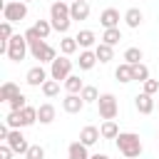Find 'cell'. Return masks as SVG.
<instances>
[{
	"mask_svg": "<svg viewBox=\"0 0 159 159\" xmlns=\"http://www.w3.org/2000/svg\"><path fill=\"white\" fill-rule=\"evenodd\" d=\"M114 144H117V149H119L127 159H134V157L142 154V139H139V134H134V132H119V137L114 139Z\"/></svg>",
	"mask_w": 159,
	"mask_h": 159,
	"instance_id": "2",
	"label": "cell"
},
{
	"mask_svg": "<svg viewBox=\"0 0 159 159\" xmlns=\"http://www.w3.org/2000/svg\"><path fill=\"white\" fill-rule=\"evenodd\" d=\"M32 27L40 32V37H42V40H47V35L52 32V22H50V20H37Z\"/></svg>",
	"mask_w": 159,
	"mask_h": 159,
	"instance_id": "33",
	"label": "cell"
},
{
	"mask_svg": "<svg viewBox=\"0 0 159 159\" xmlns=\"http://www.w3.org/2000/svg\"><path fill=\"white\" fill-rule=\"evenodd\" d=\"M99 137H102V134H99V129H97V127H92V124H87V127L80 132V142H82L84 147L97 144V142H99Z\"/></svg>",
	"mask_w": 159,
	"mask_h": 159,
	"instance_id": "15",
	"label": "cell"
},
{
	"mask_svg": "<svg viewBox=\"0 0 159 159\" xmlns=\"http://www.w3.org/2000/svg\"><path fill=\"white\" fill-rule=\"evenodd\" d=\"M97 107H99V117H102L104 122L114 119V117H117V112H119L117 97H114L112 92H104V94H99V99H97Z\"/></svg>",
	"mask_w": 159,
	"mask_h": 159,
	"instance_id": "4",
	"label": "cell"
},
{
	"mask_svg": "<svg viewBox=\"0 0 159 159\" xmlns=\"http://www.w3.org/2000/svg\"><path fill=\"white\" fill-rule=\"evenodd\" d=\"M99 25H102L104 30L119 27V10H114V7H107V10H102V15H99Z\"/></svg>",
	"mask_w": 159,
	"mask_h": 159,
	"instance_id": "13",
	"label": "cell"
},
{
	"mask_svg": "<svg viewBox=\"0 0 159 159\" xmlns=\"http://www.w3.org/2000/svg\"><path fill=\"white\" fill-rule=\"evenodd\" d=\"M70 75H72V60H70V57L60 55L55 62H50V80H57V82L62 80V82H65Z\"/></svg>",
	"mask_w": 159,
	"mask_h": 159,
	"instance_id": "5",
	"label": "cell"
},
{
	"mask_svg": "<svg viewBox=\"0 0 159 159\" xmlns=\"http://www.w3.org/2000/svg\"><path fill=\"white\" fill-rule=\"evenodd\" d=\"M89 159H109V157H107V154H92Z\"/></svg>",
	"mask_w": 159,
	"mask_h": 159,
	"instance_id": "41",
	"label": "cell"
},
{
	"mask_svg": "<svg viewBox=\"0 0 159 159\" xmlns=\"http://www.w3.org/2000/svg\"><path fill=\"white\" fill-rule=\"evenodd\" d=\"M62 109H65L67 114H80V112L84 109V99H82L80 94H67V97L62 99Z\"/></svg>",
	"mask_w": 159,
	"mask_h": 159,
	"instance_id": "12",
	"label": "cell"
},
{
	"mask_svg": "<svg viewBox=\"0 0 159 159\" xmlns=\"http://www.w3.org/2000/svg\"><path fill=\"white\" fill-rule=\"evenodd\" d=\"M12 154H15V152H12L7 144H0V159H12Z\"/></svg>",
	"mask_w": 159,
	"mask_h": 159,
	"instance_id": "39",
	"label": "cell"
},
{
	"mask_svg": "<svg viewBox=\"0 0 159 159\" xmlns=\"http://www.w3.org/2000/svg\"><path fill=\"white\" fill-rule=\"evenodd\" d=\"M62 84H65L67 94H80V92L84 89V82L80 80V75H70V77H67V80H65Z\"/></svg>",
	"mask_w": 159,
	"mask_h": 159,
	"instance_id": "20",
	"label": "cell"
},
{
	"mask_svg": "<svg viewBox=\"0 0 159 159\" xmlns=\"http://www.w3.org/2000/svg\"><path fill=\"white\" fill-rule=\"evenodd\" d=\"M94 55H97V60H99V62H109V60L114 57V47H112V45H104V42H97Z\"/></svg>",
	"mask_w": 159,
	"mask_h": 159,
	"instance_id": "23",
	"label": "cell"
},
{
	"mask_svg": "<svg viewBox=\"0 0 159 159\" xmlns=\"http://www.w3.org/2000/svg\"><path fill=\"white\" fill-rule=\"evenodd\" d=\"M7 104H10V112H22V109L27 107V97L20 92V94H15V97H12Z\"/></svg>",
	"mask_w": 159,
	"mask_h": 159,
	"instance_id": "31",
	"label": "cell"
},
{
	"mask_svg": "<svg viewBox=\"0 0 159 159\" xmlns=\"http://www.w3.org/2000/svg\"><path fill=\"white\" fill-rule=\"evenodd\" d=\"M119 40H122L119 27H112V30H104V32H102V42H104V45H112V47H114Z\"/></svg>",
	"mask_w": 159,
	"mask_h": 159,
	"instance_id": "28",
	"label": "cell"
},
{
	"mask_svg": "<svg viewBox=\"0 0 159 159\" xmlns=\"http://www.w3.org/2000/svg\"><path fill=\"white\" fill-rule=\"evenodd\" d=\"M80 50V45H77V40L75 37H70V35H65L62 40H60V52L65 55V57H70V55H75Z\"/></svg>",
	"mask_w": 159,
	"mask_h": 159,
	"instance_id": "21",
	"label": "cell"
},
{
	"mask_svg": "<svg viewBox=\"0 0 159 159\" xmlns=\"http://www.w3.org/2000/svg\"><path fill=\"white\" fill-rule=\"evenodd\" d=\"M30 55H32L35 60H40V65H42V62H55V60H57V52H55V47H50L45 40H37V42H32V45H30Z\"/></svg>",
	"mask_w": 159,
	"mask_h": 159,
	"instance_id": "7",
	"label": "cell"
},
{
	"mask_svg": "<svg viewBox=\"0 0 159 159\" xmlns=\"http://www.w3.org/2000/svg\"><path fill=\"white\" fill-rule=\"evenodd\" d=\"M15 94H20V87L15 82H2V87H0V102H10Z\"/></svg>",
	"mask_w": 159,
	"mask_h": 159,
	"instance_id": "25",
	"label": "cell"
},
{
	"mask_svg": "<svg viewBox=\"0 0 159 159\" xmlns=\"http://www.w3.org/2000/svg\"><path fill=\"white\" fill-rule=\"evenodd\" d=\"M50 22H52V30L55 32L67 35V30L72 25V17H70V5L65 0H55L50 5Z\"/></svg>",
	"mask_w": 159,
	"mask_h": 159,
	"instance_id": "1",
	"label": "cell"
},
{
	"mask_svg": "<svg viewBox=\"0 0 159 159\" xmlns=\"http://www.w3.org/2000/svg\"><path fill=\"white\" fill-rule=\"evenodd\" d=\"M22 2H25V5H30V2H32V0H22Z\"/></svg>",
	"mask_w": 159,
	"mask_h": 159,
	"instance_id": "42",
	"label": "cell"
},
{
	"mask_svg": "<svg viewBox=\"0 0 159 159\" xmlns=\"http://www.w3.org/2000/svg\"><path fill=\"white\" fill-rule=\"evenodd\" d=\"M0 37H2V45L10 42V37H12V22H2L0 25Z\"/></svg>",
	"mask_w": 159,
	"mask_h": 159,
	"instance_id": "36",
	"label": "cell"
},
{
	"mask_svg": "<svg viewBox=\"0 0 159 159\" xmlns=\"http://www.w3.org/2000/svg\"><path fill=\"white\" fill-rule=\"evenodd\" d=\"M27 52H30V42L25 40V35H12L10 42H7V60L22 62Z\"/></svg>",
	"mask_w": 159,
	"mask_h": 159,
	"instance_id": "3",
	"label": "cell"
},
{
	"mask_svg": "<svg viewBox=\"0 0 159 159\" xmlns=\"http://www.w3.org/2000/svg\"><path fill=\"white\" fill-rule=\"evenodd\" d=\"M142 20H144V15H142V10H139V7H129V10L124 12V22H127L132 30H137V27L142 25Z\"/></svg>",
	"mask_w": 159,
	"mask_h": 159,
	"instance_id": "19",
	"label": "cell"
},
{
	"mask_svg": "<svg viewBox=\"0 0 159 159\" xmlns=\"http://www.w3.org/2000/svg\"><path fill=\"white\" fill-rule=\"evenodd\" d=\"M142 92H147V94H152V97H154V94L159 92V82H157V80H147V82H144V89H142Z\"/></svg>",
	"mask_w": 159,
	"mask_h": 159,
	"instance_id": "37",
	"label": "cell"
},
{
	"mask_svg": "<svg viewBox=\"0 0 159 159\" xmlns=\"http://www.w3.org/2000/svg\"><path fill=\"white\" fill-rule=\"evenodd\" d=\"M22 117H25L27 127H30V124H35V122H37V107H30V104H27V107L22 109Z\"/></svg>",
	"mask_w": 159,
	"mask_h": 159,
	"instance_id": "35",
	"label": "cell"
},
{
	"mask_svg": "<svg viewBox=\"0 0 159 159\" xmlns=\"http://www.w3.org/2000/svg\"><path fill=\"white\" fill-rule=\"evenodd\" d=\"M2 17L5 22H20L27 17V5L22 0H15V2H5L2 5Z\"/></svg>",
	"mask_w": 159,
	"mask_h": 159,
	"instance_id": "6",
	"label": "cell"
},
{
	"mask_svg": "<svg viewBox=\"0 0 159 159\" xmlns=\"http://www.w3.org/2000/svg\"><path fill=\"white\" fill-rule=\"evenodd\" d=\"M87 2H89V0H87Z\"/></svg>",
	"mask_w": 159,
	"mask_h": 159,
	"instance_id": "44",
	"label": "cell"
},
{
	"mask_svg": "<svg viewBox=\"0 0 159 159\" xmlns=\"http://www.w3.org/2000/svg\"><path fill=\"white\" fill-rule=\"evenodd\" d=\"M114 77H117V82H122V84L132 82V80H134V75H132V65L122 62V65H119V67L114 70Z\"/></svg>",
	"mask_w": 159,
	"mask_h": 159,
	"instance_id": "24",
	"label": "cell"
},
{
	"mask_svg": "<svg viewBox=\"0 0 159 159\" xmlns=\"http://www.w3.org/2000/svg\"><path fill=\"white\" fill-rule=\"evenodd\" d=\"M7 134H10V127H7V124H0V139H2V142L7 139Z\"/></svg>",
	"mask_w": 159,
	"mask_h": 159,
	"instance_id": "40",
	"label": "cell"
},
{
	"mask_svg": "<svg viewBox=\"0 0 159 159\" xmlns=\"http://www.w3.org/2000/svg\"><path fill=\"white\" fill-rule=\"evenodd\" d=\"M99 134H102V139H117V137H119V127H117V122H114V119L102 122Z\"/></svg>",
	"mask_w": 159,
	"mask_h": 159,
	"instance_id": "22",
	"label": "cell"
},
{
	"mask_svg": "<svg viewBox=\"0 0 159 159\" xmlns=\"http://www.w3.org/2000/svg\"><path fill=\"white\" fill-rule=\"evenodd\" d=\"M25 82H27L30 87H42V84L47 82V72H45V67H42V65L30 67L27 75H25Z\"/></svg>",
	"mask_w": 159,
	"mask_h": 159,
	"instance_id": "9",
	"label": "cell"
},
{
	"mask_svg": "<svg viewBox=\"0 0 159 159\" xmlns=\"http://www.w3.org/2000/svg\"><path fill=\"white\" fill-rule=\"evenodd\" d=\"M70 17L72 20H87L89 17V2L87 0H75V2H70Z\"/></svg>",
	"mask_w": 159,
	"mask_h": 159,
	"instance_id": "11",
	"label": "cell"
},
{
	"mask_svg": "<svg viewBox=\"0 0 159 159\" xmlns=\"http://www.w3.org/2000/svg\"><path fill=\"white\" fill-rule=\"evenodd\" d=\"M70 2H75V0H70Z\"/></svg>",
	"mask_w": 159,
	"mask_h": 159,
	"instance_id": "43",
	"label": "cell"
},
{
	"mask_svg": "<svg viewBox=\"0 0 159 159\" xmlns=\"http://www.w3.org/2000/svg\"><path fill=\"white\" fill-rule=\"evenodd\" d=\"M92 154L87 152V147L82 144V142H72L70 147H67V159H89Z\"/></svg>",
	"mask_w": 159,
	"mask_h": 159,
	"instance_id": "18",
	"label": "cell"
},
{
	"mask_svg": "<svg viewBox=\"0 0 159 159\" xmlns=\"http://www.w3.org/2000/svg\"><path fill=\"white\" fill-rule=\"evenodd\" d=\"M2 144H7L15 154H27V149H30V144H27V139H25V134L20 129H10V134H7V139Z\"/></svg>",
	"mask_w": 159,
	"mask_h": 159,
	"instance_id": "8",
	"label": "cell"
},
{
	"mask_svg": "<svg viewBox=\"0 0 159 159\" xmlns=\"http://www.w3.org/2000/svg\"><path fill=\"white\" fill-rule=\"evenodd\" d=\"M134 107H137V112H139V114H152V112H154V107H157V102H154V97H152V94L139 92V94L134 97Z\"/></svg>",
	"mask_w": 159,
	"mask_h": 159,
	"instance_id": "10",
	"label": "cell"
},
{
	"mask_svg": "<svg viewBox=\"0 0 159 159\" xmlns=\"http://www.w3.org/2000/svg\"><path fill=\"white\" fill-rule=\"evenodd\" d=\"M99 60H97V55H94V50H82L80 52V60H77V65H80V70H92L94 65H97Z\"/></svg>",
	"mask_w": 159,
	"mask_h": 159,
	"instance_id": "17",
	"label": "cell"
},
{
	"mask_svg": "<svg viewBox=\"0 0 159 159\" xmlns=\"http://www.w3.org/2000/svg\"><path fill=\"white\" fill-rule=\"evenodd\" d=\"M25 159H45V149H42L40 144H30V149H27Z\"/></svg>",
	"mask_w": 159,
	"mask_h": 159,
	"instance_id": "34",
	"label": "cell"
},
{
	"mask_svg": "<svg viewBox=\"0 0 159 159\" xmlns=\"http://www.w3.org/2000/svg\"><path fill=\"white\" fill-rule=\"evenodd\" d=\"M40 89H42L45 97H55V94H60V82H57V80H47Z\"/></svg>",
	"mask_w": 159,
	"mask_h": 159,
	"instance_id": "32",
	"label": "cell"
},
{
	"mask_svg": "<svg viewBox=\"0 0 159 159\" xmlns=\"http://www.w3.org/2000/svg\"><path fill=\"white\" fill-rule=\"evenodd\" d=\"M142 57H144V55H142L139 47H127V50H124V62H127V65H139Z\"/></svg>",
	"mask_w": 159,
	"mask_h": 159,
	"instance_id": "29",
	"label": "cell"
},
{
	"mask_svg": "<svg viewBox=\"0 0 159 159\" xmlns=\"http://www.w3.org/2000/svg\"><path fill=\"white\" fill-rule=\"evenodd\" d=\"M22 35H25V40H27L30 45H32V42H37V40H42V37H40V32H37L35 27H27V30H25Z\"/></svg>",
	"mask_w": 159,
	"mask_h": 159,
	"instance_id": "38",
	"label": "cell"
},
{
	"mask_svg": "<svg viewBox=\"0 0 159 159\" xmlns=\"http://www.w3.org/2000/svg\"><path fill=\"white\" fill-rule=\"evenodd\" d=\"M5 124H7L10 129H22V127H27V122H25L22 112H10V114L5 117Z\"/></svg>",
	"mask_w": 159,
	"mask_h": 159,
	"instance_id": "26",
	"label": "cell"
},
{
	"mask_svg": "<svg viewBox=\"0 0 159 159\" xmlns=\"http://www.w3.org/2000/svg\"><path fill=\"white\" fill-rule=\"evenodd\" d=\"M80 97L84 99V104H97V99H99V92H97V87H92V84H84V89L80 92Z\"/></svg>",
	"mask_w": 159,
	"mask_h": 159,
	"instance_id": "27",
	"label": "cell"
},
{
	"mask_svg": "<svg viewBox=\"0 0 159 159\" xmlns=\"http://www.w3.org/2000/svg\"><path fill=\"white\" fill-rule=\"evenodd\" d=\"M75 40H77V45H80L82 50H92V47H97V35H94L92 30H80V32L75 35Z\"/></svg>",
	"mask_w": 159,
	"mask_h": 159,
	"instance_id": "14",
	"label": "cell"
},
{
	"mask_svg": "<svg viewBox=\"0 0 159 159\" xmlns=\"http://www.w3.org/2000/svg\"><path fill=\"white\" fill-rule=\"evenodd\" d=\"M55 114H57V112H55V107H52L50 102H45V104L37 107V122H40V124H52V122H55Z\"/></svg>",
	"mask_w": 159,
	"mask_h": 159,
	"instance_id": "16",
	"label": "cell"
},
{
	"mask_svg": "<svg viewBox=\"0 0 159 159\" xmlns=\"http://www.w3.org/2000/svg\"><path fill=\"white\" fill-rule=\"evenodd\" d=\"M132 75H134V80H137V82H142V84H144V82L149 80V67H147L144 62L132 65Z\"/></svg>",
	"mask_w": 159,
	"mask_h": 159,
	"instance_id": "30",
	"label": "cell"
}]
</instances>
